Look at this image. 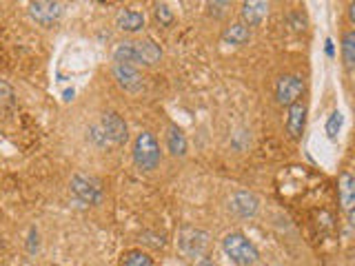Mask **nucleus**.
Wrapping results in <instances>:
<instances>
[{
	"label": "nucleus",
	"mask_w": 355,
	"mask_h": 266,
	"mask_svg": "<svg viewBox=\"0 0 355 266\" xmlns=\"http://www.w3.org/2000/svg\"><path fill=\"white\" fill-rule=\"evenodd\" d=\"M122 266H155V262L151 255H147L144 251L133 249L122 255Z\"/></svg>",
	"instance_id": "obj_17"
},
{
	"label": "nucleus",
	"mask_w": 355,
	"mask_h": 266,
	"mask_svg": "<svg viewBox=\"0 0 355 266\" xmlns=\"http://www.w3.org/2000/svg\"><path fill=\"white\" fill-rule=\"evenodd\" d=\"M240 14H242V20L247 22L249 27H258L260 22L266 18V14H269V5L258 3V0H253V3H244ZM244 22H242V25H244Z\"/></svg>",
	"instance_id": "obj_12"
},
{
	"label": "nucleus",
	"mask_w": 355,
	"mask_h": 266,
	"mask_svg": "<svg viewBox=\"0 0 355 266\" xmlns=\"http://www.w3.org/2000/svg\"><path fill=\"white\" fill-rule=\"evenodd\" d=\"M71 193L83 204H100V200H103V186H100L96 177L78 173L71 177Z\"/></svg>",
	"instance_id": "obj_4"
},
{
	"label": "nucleus",
	"mask_w": 355,
	"mask_h": 266,
	"mask_svg": "<svg viewBox=\"0 0 355 266\" xmlns=\"http://www.w3.org/2000/svg\"><path fill=\"white\" fill-rule=\"evenodd\" d=\"M166 149H169V153L173 155V158H182V155L187 153V138L175 125H171L169 131H166Z\"/></svg>",
	"instance_id": "obj_15"
},
{
	"label": "nucleus",
	"mask_w": 355,
	"mask_h": 266,
	"mask_svg": "<svg viewBox=\"0 0 355 266\" xmlns=\"http://www.w3.org/2000/svg\"><path fill=\"white\" fill-rule=\"evenodd\" d=\"M304 94V80L300 76H282L275 85V98L284 107L300 103V96Z\"/></svg>",
	"instance_id": "obj_5"
},
{
	"label": "nucleus",
	"mask_w": 355,
	"mask_h": 266,
	"mask_svg": "<svg viewBox=\"0 0 355 266\" xmlns=\"http://www.w3.org/2000/svg\"><path fill=\"white\" fill-rule=\"evenodd\" d=\"M114 78H116V82L129 94H138V91H142V87H144L140 71L136 69V66H131V64L116 62L114 64Z\"/></svg>",
	"instance_id": "obj_8"
},
{
	"label": "nucleus",
	"mask_w": 355,
	"mask_h": 266,
	"mask_svg": "<svg viewBox=\"0 0 355 266\" xmlns=\"http://www.w3.org/2000/svg\"><path fill=\"white\" fill-rule=\"evenodd\" d=\"M338 197H340L342 209L351 215L353 202H355V180H353L351 173H342L340 175V180H338Z\"/></svg>",
	"instance_id": "obj_11"
},
{
	"label": "nucleus",
	"mask_w": 355,
	"mask_h": 266,
	"mask_svg": "<svg viewBox=\"0 0 355 266\" xmlns=\"http://www.w3.org/2000/svg\"><path fill=\"white\" fill-rule=\"evenodd\" d=\"M140 47V58H142V64H155L160 58H162V51L158 44H153L151 40H144V42H138Z\"/></svg>",
	"instance_id": "obj_18"
},
{
	"label": "nucleus",
	"mask_w": 355,
	"mask_h": 266,
	"mask_svg": "<svg viewBox=\"0 0 355 266\" xmlns=\"http://www.w3.org/2000/svg\"><path fill=\"white\" fill-rule=\"evenodd\" d=\"M340 127H342V114H340V111H333V114L329 116V120H327V133H329L331 140L338 138Z\"/></svg>",
	"instance_id": "obj_21"
},
{
	"label": "nucleus",
	"mask_w": 355,
	"mask_h": 266,
	"mask_svg": "<svg viewBox=\"0 0 355 266\" xmlns=\"http://www.w3.org/2000/svg\"><path fill=\"white\" fill-rule=\"evenodd\" d=\"M227 7H231V5H229V3H211V5H209V9H211V11L216 9V16H222V14H225Z\"/></svg>",
	"instance_id": "obj_23"
},
{
	"label": "nucleus",
	"mask_w": 355,
	"mask_h": 266,
	"mask_svg": "<svg viewBox=\"0 0 355 266\" xmlns=\"http://www.w3.org/2000/svg\"><path fill=\"white\" fill-rule=\"evenodd\" d=\"M222 249H225L227 258L231 262H236L238 266H251L260 260V253L255 249V244L244 233H229L222 240Z\"/></svg>",
	"instance_id": "obj_1"
},
{
	"label": "nucleus",
	"mask_w": 355,
	"mask_h": 266,
	"mask_svg": "<svg viewBox=\"0 0 355 266\" xmlns=\"http://www.w3.org/2000/svg\"><path fill=\"white\" fill-rule=\"evenodd\" d=\"M306 125V105L304 103H295L288 107V118H286V131L293 140H300L304 133Z\"/></svg>",
	"instance_id": "obj_10"
},
{
	"label": "nucleus",
	"mask_w": 355,
	"mask_h": 266,
	"mask_svg": "<svg viewBox=\"0 0 355 266\" xmlns=\"http://www.w3.org/2000/svg\"><path fill=\"white\" fill-rule=\"evenodd\" d=\"M200 266H214V264H211L209 260H205V262H202V264H200Z\"/></svg>",
	"instance_id": "obj_26"
},
{
	"label": "nucleus",
	"mask_w": 355,
	"mask_h": 266,
	"mask_svg": "<svg viewBox=\"0 0 355 266\" xmlns=\"http://www.w3.org/2000/svg\"><path fill=\"white\" fill-rule=\"evenodd\" d=\"M251 38V31L247 25H242V22H236V25L227 27L225 31H222V40H225L227 44H236V47H240V44H247Z\"/></svg>",
	"instance_id": "obj_16"
},
{
	"label": "nucleus",
	"mask_w": 355,
	"mask_h": 266,
	"mask_svg": "<svg viewBox=\"0 0 355 266\" xmlns=\"http://www.w3.org/2000/svg\"><path fill=\"white\" fill-rule=\"evenodd\" d=\"M100 131H103V136L107 142L111 144H125L129 140V131H127V122L122 120L118 114H114V111H109V114L103 116V120H100Z\"/></svg>",
	"instance_id": "obj_6"
},
{
	"label": "nucleus",
	"mask_w": 355,
	"mask_h": 266,
	"mask_svg": "<svg viewBox=\"0 0 355 266\" xmlns=\"http://www.w3.org/2000/svg\"><path fill=\"white\" fill-rule=\"evenodd\" d=\"M155 18H158V22L162 27H169L173 22V11L169 9V5H155Z\"/></svg>",
	"instance_id": "obj_22"
},
{
	"label": "nucleus",
	"mask_w": 355,
	"mask_h": 266,
	"mask_svg": "<svg viewBox=\"0 0 355 266\" xmlns=\"http://www.w3.org/2000/svg\"><path fill=\"white\" fill-rule=\"evenodd\" d=\"M229 206L238 218H253L255 213H258L260 200L255 197L253 193H249V191H238L236 195L231 197Z\"/></svg>",
	"instance_id": "obj_9"
},
{
	"label": "nucleus",
	"mask_w": 355,
	"mask_h": 266,
	"mask_svg": "<svg viewBox=\"0 0 355 266\" xmlns=\"http://www.w3.org/2000/svg\"><path fill=\"white\" fill-rule=\"evenodd\" d=\"M14 105H16L14 87H11L7 80H0V114H3V111H9Z\"/></svg>",
	"instance_id": "obj_20"
},
{
	"label": "nucleus",
	"mask_w": 355,
	"mask_h": 266,
	"mask_svg": "<svg viewBox=\"0 0 355 266\" xmlns=\"http://www.w3.org/2000/svg\"><path fill=\"white\" fill-rule=\"evenodd\" d=\"M73 98V89H67L64 91V100H71Z\"/></svg>",
	"instance_id": "obj_25"
},
{
	"label": "nucleus",
	"mask_w": 355,
	"mask_h": 266,
	"mask_svg": "<svg viewBox=\"0 0 355 266\" xmlns=\"http://www.w3.org/2000/svg\"><path fill=\"white\" fill-rule=\"evenodd\" d=\"M327 55H333V42L327 40Z\"/></svg>",
	"instance_id": "obj_24"
},
{
	"label": "nucleus",
	"mask_w": 355,
	"mask_h": 266,
	"mask_svg": "<svg viewBox=\"0 0 355 266\" xmlns=\"http://www.w3.org/2000/svg\"><path fill=\"white\" fill-rule=\"evenodd\" d=\"M207 247H209V233L207 231L189 227V224H184L180 231H178V251H180L184 258H189V260L202 258Z\"/></svg>",
	"instance_id": "obj_3"
},
{
	"label": "nucleus",
	"mask_w": 355,
	"mask_h": 266,
	"mask_svg": "<svg viewBox=\"0 0 355 266\" xmlns=\"http://www.w3.org/2000/svg\"><path fill=\"white\" fill-rule=\"evenodd\" d=\"M116 25H118V29L127 31V33H136V31H140L144 27V14H140V11H133V9L120 11Z\"/></svg>",
	"instance_id": "obj_14"
},
{
	"label": "nucleus",
	"mask_w": 355,
	"mask_h": 266,
	"mask_svg": "<svg viewBox=\"0 0 355 266\" xmlns=\"http://www.w3.org/2000/svg\"><path fill=\"white\" fill-rule=\"evenodd\" d=\"M114 60L120 64H142L138 42H120L114 51Z\"/></svg>",
	"instance_id": "obj_13"
},
{
	"label": "nucleus",
	"mask_w": 355,
	"mask_h": 266,
	"mask_svg": "<svg viewBox=\"0 0 355 266\" xmlns=\"http://www.w3.org/2000/svg\"><path fill=\"white\" fill-rule=\"evenodd\" d=\"M160 144L155 140L153 133L142 131L136 138V144H133V162L138 164V169L142 171H151L160 164Z\"/></svg>",
	"instance_id": "obj_2"
},
{
	"label": "nucleus",
	"mask_w": 355,
	"mask_h": 266,
	"mask_svg": "<svg viewBox=\"0 0 355 266\" xmlns=\"http://www.w3.org/2000/svg\"><path fill=\"white\" fill-rule=\"evenodd\" d=\"M342 55H344V64L353 69L355 64V33L353 31H347L342 38Z\"/></svg>",
	"instance_id": "obj_19"
},
{
	"label": "nucleus",
	"mask_w": 355,
	"mask_h": 266,
	"mask_svg": "<svg viewBox=\"0 0 355 266\" xmlns=\"http://www.w3.org/2000/svg\"><path fill=\"white\" fill-rule=\"evenodd\" d=\"M29 16L36 20L38 25L49 27L62 16V5L60 3H51V0H38V3L29 5Z\"/></svg>",
	"instance_id": "obj_7"
}]
</instances>
